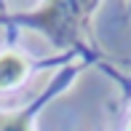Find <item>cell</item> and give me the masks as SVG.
Returning <instances> with one entry per match:
<instances>
[{
    "label": "cell",
    "mask_w": 131,
    "mask_h": 131,
    "mask_svg": "<svg viewBox=\"0 0 131 131\" xmlns=\"http://www.w3.org/2000/svg\"><path fill=\"white\" fill-rule=\"evenodd\" d=\"M91 8H94L91 3L88 5L86 3H51V5H46L40 14H35L32 21H38L53 38L56 46H67V43H72L75 35H78V24H80L83 14L91 11Z\"/></svg>",
    "instance_id": "6da1fadb"
},
{
    "label": "cell",
    "mask_w": 131,
    "mask_h": 131,
    "mask_svg": "<svg viewBox=\"0 0 131 131\" xmlns=\"http://www.w3.org/2000/svg\"><path fill=\"white\" fill-rule=\"evenodd\" d=\"M24 72H27V62L19 53H3L0 56V88L16 86Z\"/></svg>",
    "instance_id": "7a4b0ae2"
},
{
    "label": "cell",
    "mask_w": 131,
    "mask_h": 131,
    "mask_svg": "<svg viewBox=\"0 0 131 131\" xmlns=\"http://www.w3.org/2000/svg\"><path fill=\"white\" fill-rule=\"evenodd\" d=\"M0 131H29L24 115H5L0 118Z\"/></svg>",
    "instance_id": "3957f363"
}]
</instances>
